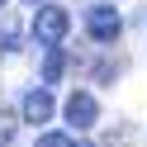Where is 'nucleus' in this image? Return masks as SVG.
<instances>
[{
	"label": "nucleus",
	"mask_w": 147,
	"mask_h": 147,
	"mask_svg": "<svg viewBox=\"0 0 147 147\" xmlns=\"http://www.w3.org/2000/svg\"><path fill=\"white\" fill-rule=\"evenodd\" d=\"M67 29H71V14L62 10V5H48V0H43L38 14H33V43H38V48L62 43V38H67Z\"/></svg>",
	"instance_id": "obj_1"
},
{
	"label": "nucleus",
	"mask_w": 147,
	"mask_h": 147,
	"mask_svg": "<svg viewBox=\"0 0 147 147\" xmlns=\"http://www.w3.org/2000/svg\"><path fill=\"white\" fill-rule=\"evenodd\" d=\"M86 33L95 43H114L119 33H123V14H119L114 5H90L86 10Z\"/></svg>",
	"instance_id": "obj_2"
},
{
	"label": "nucleus",
	"mask_w": 147,
	"mask_h": 147,
	"mask_svg": "<svg viewBox=\"0 0 147 147\" xmlns=\"http://www.w3.org/2000/svg\"><path fill=\"white\" fill-rule=\"evenodd\" d=\"M95 119H100L95 95H90V90H71L67 95V123L76 128V133H86V128H95Z\"/></svg>",
	"instance_id": "obj_3"
},
{
	"label": "nucleus",
	"mask_w": 147,
	"mask_h": 147,
	"mask_svg": "<svg viewBox=\"0 0 147 147\" xmlns=\"http://www.w3.org/2000/svg\"><path fill=\"white\" fill-rule=\"evenodd\" d=\"M52 109H57V105H52V90H48V86H33L29 95H24L19 114H24V123L38 128V123H48V119H52Z\"/></svg>",
	"instance_id": "obj_4"
},
{
	"label": "nucleus",
	"mask_w": 147,
	"mask_h": 147,
	"mask_svg": "<svg viewBox=\"0 0 147 147\" xmlns=\"http://www.w3.org/2000/svg\"><path fill=\"white\" fill-rule=\"evenodd\" d=\"M62 71H67V52H62V43H48L43 48V86L62 81Z\"/></svg>",
	"instance_id": "obj_5"
},
{
	"label": "nucleus",
	"mask_w": 147,
	"mask_h": 147,
	"mask_svg": "<svg viewBox=\"0 0 147 147\" xmlns=\"http://www.w3.org/2000/svg\"><path fill=\"white\" fill-rule=\"evenodd\" d=\"M38 147H76V142H71V133H43Z\"/></svg>",
	"instance_id": "obj_6"
},
{
	"label": "nucleus",
	"mask_w": 147,
	"mask_h": 147,
	"mask_svg": "<svg viewBox=\"0 0 147 147\" xmlns=\"http://www.w3.org/2000/svg\"><path fill=\"white\" fill-rule=\"evenodd\" d=\"M10 138H14V119L0 114V147H10Z\"/></svg>",
	"instance_id": "obj_7"
},
{
	"label": "nucleus",
	"mask_w": 147,
	"mask_h": 147,
	"mask_svg": "<svg viewBox=\"0 0 147 147\" xmlns=\"http://www.w3.org/2000/svg\"><path fill=\"white\" fill-rule=\"evenodd\" d=\"M24 5H43V0H24Z\"/></svg>",
	"instance_id": "obj_8"
},
{
	"label": "nucleus",
	"mask_w": 147,
	"mask_h": 147,
	"mask_svg": "<svg viewBox=\"0 0 147 147\" xmlns=\"http://www.w3.org/2000/svg\"><path fill=\"white\" fill-rule=\"evenodd\" d=\"M0 5H5V0H0Z\"/></svg>",
	"instance_id": "obj_9"
}]
</instances>
